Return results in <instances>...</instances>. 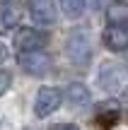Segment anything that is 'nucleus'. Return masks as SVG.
I'll return each instance as SVG.
<instances>
[{
    "label": "nucleus",
    "mask_w": 128,
    "mask_h": 130,
    "mask_svg": "<svg viewBox=\"0 0 128 130\" xmlns=\"http://www.w3.org/2000/svg\"><path fill=\"white\" fill-rule=\"evenodd\" d=\"M10 87H12V75H10L7 70H0V96L7 94Z\"/></svg>",
    "instance_id": "obj_13"
},
{
    "label": "nucleus",
    "mask_w": 128,
    "mask_h": 130,
    "mask_svg": "<svg viewBox=\"0 0 128 130\" xmlns=\"http://www.w3.org/2000/svg\"><path fill=\"white\" fill-rule=\"evenodd\" d=\"M51 130H80L75 125V123H58V125H53Z\"/></svg>",
    "instance_id": "obj_14"
},
{
    "label": "nucleus",
    "mask_w": 128,
    "mask_h": 130,
    "mask_svg": "<svg viewBox=\"0 0 128 130\" xmlns=\"http://www.w3.org/2000/svg\"><path fill=\"white\" fill-rule=\"evenodd\" d=\"M97 121L102 128H114L121 121V104L119 101H102L97 108Z\"/></svg>",
    "instance_id": "obj_8"
},
{
    "label": "nucleus",
    "mask_w": 128,
    "mask_h": 130,
    "mask_svg": "<svg viewBox=\"0 0 128 130\" xmlns=\"http://www.w3.org/2000/svg\"><path fill=\"white\" fill-rule=\"evenodd\" d=\"M63 96H65V101L70 104V106H75V108H85V106H90L92 94H90V89H87L85 84H80V82H70Z\"/></svg>",
    "instance_id": "obj_9"
},
{
    "label": "nucleus",
    "mask_w": 128,
    "mask_h": 130,
    "mask_svg": "<svg viewBox=\"0 0 128 130\" xmlns=\"http://www.w3.org/2000/svg\"><path fill=\"white\" fill-rule=\"evenodd\" d=\"M17 65L32 77H44L51 70V56L44 51H24L17 53Z\"/></svg>",
    "instance_id": "obj_3"
},
{
    "label": "nucleus",
    "mask_w": 128,
    "mask_h": 130,
    "mask_svg": "<svg viewBox=\"0 0 128 130\" xmlns=\"http://www.w3.org/2000/svg\"><path fill=\"white\" fill-rule=\"evenodd\" d=\"M5 58H7V48H5V43L0 41V63H3Z\"/></svg>",
    "instance_id": "obj_15"
},
{
    "label": "nucleus",
    "mask_w": 128,
    "mask_h": 130,
    "mask_svg": "<svg viewBox=\"0 0 128 130\" xmlns=\"http://www.w3.org/2000/svg\"><path fill=\"white\" fill-rule=\"evenodd\" d=\"M63 104V92L58 87H41L34 101V113L39 118H48L51 113H56Z\"/></svg>",
    "instance_id": "obj_4"
},
{
    "label": "nucleus",
    "mask_w": 128,
    "mask_h": 130,
    "mask_svg": "<svg viewBox=\"0 0 128 130\" xmlns=\"http://www.w3.org/2000/svg\"><path fill=\"white\" fill-rule=\"evenodd\" d=\"M97 82L104 92L109 94H121L126 89L128 82V72L121 63H102L99 72H97Z\"/></svg>",
    "instance_id": "obj_2"
},
{
    "label": "nucleus",
    "mask_w": 128,
    "mask_h": 130,
    "mask_svg": "<svg viewBox=\"0 0 128 130\" xmlns=\"http://www.w3.org/2000/svg\"><path fill=\"white\" fill-rule=\"evenodd\" d=\"M46 34L36 27H19L15 34V46L19 48V53L24 51H41V46L46 43Z\"/></svg>",
    "instance_id": "obj_5"
},
{
    "label": "nucleus",
    "mask_w": 128,
    "mask_h": 130,
    "mask_svg": "<svg viewBox=\"0 0 128 130\" xmlns=\"http://www.w3.org/2000/svg\"><path fill=\"white\" fill-rule=\"evenodd\" d=\"M19 17H22V10H19L17 3H7L0 7V29H12L19 24Z\"/></svg>",
    "instance_id": "obj_11"
},
{
    "label": "nucleus",
    "mask_w": 128,
    "mask_h": 130,
    "mask_svg": "<svg viewBox=\"0 0 128 130\" xmlns=\"http://www.w3.org/2000/svg\"><path fill=\"white\" fill-rule=\"evenodd\" d=\"M87 7V0H61V10L68 19H77Z\"/></svg>",
    "instance_id": "obj_12"
},
{
    "label": "nucleus",
    "mask_w": 128,
    "mask_h": 130,
    "mask_svg": "<svg viewBox=\"0 0 128 130\" xmlns=\"http://www.w3.org/2000/svg\"><path fill=\"white\" fill-rule=\"evenodd\" d=\"M65 53L70 58V63H75L77 68H85L90 63V58H92V39H90V31L85 27H75L68 34Z\"/></svg>",
    "instance_id": "obj_1"
},
{
    "label": "nucleus",
    "mask_w": 128,
    "mask_h": 130,
    "mask_svg": "<svg viewBox=\"0 0 128 130\" xmlns=\"http://www.w3.org/2000/svg\"><path fill=\"white\" fill-rule=\"evenodd\" d=\"M27 10H29V17L41 27H51L58 17L53 0H27Z\"/></svg>",
    "instance_id": "obj_6"
},
{
    "label": "nucleus",
    "mask_w": 128,
    "mask_h": 130,
    "mask_svg": "<svg viewBox=\"0 0 128 130\" xmlns=\"http://www.w3.org/2000/svg\"><path fill=\"white\" fill-rule=\"evenodd\" d=\"M128 22V5L123 0H109L106 5V24L109 27H126Z\"/></svg>",
    "instance_id": "obj_10"
},
{
    "label": "nucleus",
    "mask_w": 128,
    "mask_h": 130,
    "mask_svg": "<svg viewBox=\"0 0 128 130\" xmlns=\"http://www.w3.org/2000/svg\"><path fill=\"white\" fill-rule=\"evenodd\" d=\"M102 41L109 51L114 53H123L126 46H128V31L126 27H106L104 34H102Z\"/></svg>",
    "instance_id": "obj_7"
}]
</instances>
